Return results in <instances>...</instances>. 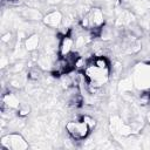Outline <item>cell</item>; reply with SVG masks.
<instances>
[{
    "mask_svg": "<svg viewBox=\"0 0 150 150\" xmlns=\"http://www.w3.org/2000/svg\"><path fill=\"white\" fill-rule=\"evenodd\" d=\"M117 89H118V91L122 93V94H130L131 91L136 90L131 76H124V77H122V79L120 80V82H118Z\"/></svg>",
    "mask_w": 150,
    "mask_h": 150,
    "instance_id": "cell-10",
    "label": "cell"
},
{
    "mask_svg": "<svg viewBox=\"0 0 150 150\" xmlns=\"http://www.w3.org/2000/svg\"><path fill=\"white\" fill-rule=\"evenodd\" d=\"M12 40H13V34H12L11 32L5 33V34L2 35V38H1L2 43H6V45H8V46H9V43L12 42Z\"/></svg>",
    "mask_w": 150,
    "mask_h": 150,
    "instance_id": "cell-15",
    "label": "cell"
},
{
    "mask_svg": "<svg viewBox=\"0 0 150 150\" xmlns=\"http://www.w3.org/2000/svg\"><path fill=\"white\" fill-rule=\"evenodd\" d=\"M131 79L135 89L141 91L150 90V63L139 62L132 67Z\"/></svg>",
    "mask_w": 150,
    "mask_h": 150,
    "instance_id": "cell-1",
    "label": "cell"
},
{
    "mask_svg": "<svg viewBox=\"0 0 150 150\" xmlns=\"http://www.w3.org/2000/svg\"><path fill=\"white\" fill-rule=\"evenodd\" d=\"M20 100L19 97L12 93V91H7L5 94H2V101H1V104L7 107V108H11V109H15L18 110L19 105H20Z\"/></svg>",
    "mask_w": 150,
    "mask_h": 150,
    "instance_id": "cell-9",
    "label": "cell"
},
{
    "mask_svg": "<svg viewBox=\"0 0 150 150\" xmlns=\"http://www.w3.org/2000/svg\"><path fill=\"white\" fill-rule=\"evenodd\" d=\"M66 131L69 135V137L74 141H82L84 138L88 137V135L90 134V129L89 127L86 124L84 121L76 120V121H69L66 123Z\"/></svg>",
    "mask_w": 150,
    "mask_h": 150,
    "instance_id": "cell-3",
    "label": "cell"
},
{
    "mask_svg": "<svg viewBox=\"0 0 150 150\" xmlns=\"http://www.w3.org/2000/svg\"><path fill=\"white\" fill-rule=\"evenodd\" d=\"M41 73H42V69H40L38 66L34 67V68H32L28 71V80H30V81H38L41 77Z\"/></svg>",
    "mask_w": 150,
    "mask_h": 150,
    "instance_id": "cell-13",
    "label": "cell"
},
{
    "mask_svg": "<svg viewBox=\"0 0 150 150\" xmlns=\"http://www.w3.org/2000/svg\"><path fill=\"white\" fill-rule=\"evenodd\" d=\"M0 144H1V149L5 150H26L29 146L27 139L21 134L15 131L4 135L1 137Z\"/></svg>",
    "mask_w": 150,
    "mask_h": 150,
    "instance_id": "cell-2",
    "label": "cell"
},
{
    "mask_svg": "<svg viewBox=\"0 0 150 150\" xmlns=\"http://www.w3.org/2000/svg\"><path fill=\"white\" fill-rule=\"evenodd\" d=\"M146 122L150 124V109H149V111L146 112Z\"/></svg>",
    "mask_w": 150,
    "mask_h": 150,
    "instance_id": "cell-17",
    "label": "cell"
},
{
    "mask_svg": "<svg viewBox=\"0 0 150 150\" xmlns=\"http://www.w3.org/2000/svg\"><path fill=\"white\" fill-rule=\"evenodd\" d=\"M21 16L28 21H42L43 14L35 7H26L21 12Z\"/></svg>",
    "mask_w": 150,
    "mask_h": 150,
    "instance_id": "cell-8",
    "label": "cell"
},
{
    "mask_svg": "<svg viewBox=\"0 0 150 150\" xmlns=\"http://www.w3.org/2000/svg\"><path fill=\"white\" fill-rule=\"evenodd\" d=\"M30 112V105L28 103H25V102H21L18 110H16V114L19 117H26L28 116Z\"/></svg>",
    "mask_w": 150,
    "mask_h": 150,
    "instance_id": "cell-12",
    "label": "cell"
},
{
    "mask_svg": "<svg viewBox=\"0 0 150 150\" xmlns=\"http://www.w3.org/2000/svg\"><path fill=\"white\" fill-rule=\"evenodd\" d=\"M42 22L48 28L57 29L63 22V13L60 9H53L43 15Z\"/></svg>",
    "mask_w": 150,
    "mask_h": 150,
    "instance_id": "cell-4",
    "label": "cell"
},
{
    "mask_svg": "<svg viewBox=\"0 0 150 150\" xmlns=\"http://www.w3.org/2000/svg\"><path fill=\"white\" fill-rule=\"evenodd\" d=\"M87 18L90 23V29L96 28V27H102L105 22V16H104V11L101 7H91L89 12L87 13Z\"/></svg>",
    "mask_w": 150,
    "mask_h": 150,
    "instance_id": "cell-5",
    "label": "cell"
},
{
    "mask_svg": "<svg viewBox=\"0 0 150 150\" xmlns=\"http://www.w3.org/2000/svg\"><path fill=\"white\" fill-rule=\"evenodd\" d=\"M93 62L100 69L110 70V62H109V60L104 55H96V56H94L93 57Z\"/></svg>",
    "mask_w": 150,
    "mask_h": 150,
    "instance_id": "cell-11",
    "label": "cell"
},
{
    "mask_svg": "<svg viewBox=\"0 0 150 150\" xmlns=\"http://www.w3.org/2000/svg\"><path fill=\"white\" fill-rule=\"evenodd\" d=\"M46 4L48 6H59L63 4V0H46Z\"/></svg>",
    "mask_w": 150,
    "mask_h": 150,
    "instance_id": "cell-16",
    "label": "cell"
},
{
    "mask_svg": "<svg viewBox=\"0 0 150 150\" xmlns=\"http://www.w3.org/2000/svg\"><path fill=\"white\" fill-rule=\"evenodd\" d=\"M149 105H150V104H149Z\"/></svg>",
    "mask_w": 150,
    "mask_h": 150,
    "instance_id": "cell-18",
    "label": "cell"
},
{
    "mask_svg": "<svg viewBox=\"0 0 150 150\" xmlns=\"http://www.w3.org/2000/svg\"><path fill=\"white\" fill-rule=\"evenodd\" d=\"M81 120L86 122V124L89 127L90 130H94V129L96 128V125H97L96 120H95L93 116H90V115H82V116H81Z\"/></svg>",
    "mask_w": 150,
    "mask_h": 150,
    "instance_id": "cell-14",
    "label": "cell"
},
{
    "mask_svg": "<svg viewBox=\"0 0 150 150\" xmlns=\"http://www.w3.org/2000/svg\"><path fill=\"white\" fill-rule=\"evenodd\" d=\"M41 46V38L39 34L33 33L23 40V47L28 53H34Z\"/></svg>",
    "mask_w": 150,
    "mask_h": 150,
    "instance_id": "cell-7",
    "label": "cell"
},
{
    "mask_svg": "<svg viewBox=\"0 0 150 150\" xmlns=\"http://www.w3.org/2000/svg\"><path fill=\"white\" fill-rule=\"evenodd\" d=\"M74 48H75V41L70 34L60 38V40H59V56H62V57L67 56L68 54L74 52Z\"/></svg>",
    "mask_w": 150,
    "mask_h": 150,
    "instance_id": "cell-6",
    "label": "cell"
}]
</instances>
